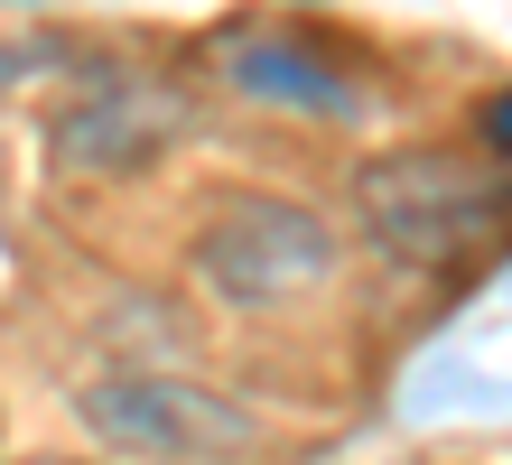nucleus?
<instances>
[{
  "label": "nucleus",
  "instance_id": "1",
  "mask_svg": "<svg viewBox=\"0 0 512 465\" xmlns=\"http://www.w3.org/2000/svg\"><path fill=\"white\" fill-rule=\"evenodd\" d=\"M354 205H364V224L391 261H466L475 242L494 233V177H475L466 159H447V149H410V159H373L354 177Z\"/></svg>",
  "mask_w": 512,
  "mask_h": 465
},
{
  "label": "nucleus",
  "instance_id": "2",
  "mask_svg": "<svg viewBox=\"0 0 512 465\" xmlns=\"http://www.w3.org/2000/svg\"><path fill=\"white\" fill-rule=\"evenodd\" d=\"M75 410L103 447L149 456V465H224L252 447V410H233L205 382H177V372H103Z\"/></svg>",
  "mask_w": 512,
  "mask_h": 465
},
{
  "label": "nucleus",
  "instance_id": "3",
  "mask_svg": "<svg viewBox=\"0 0 512 465\" xmlns=\"http://www.w3.org/2000/svg\"><path fill=\"white\" fill-rule=\"evenodd\" d=\"M196 270L215 279V298L270 307V298H298V289H317V279L336 270V233H326L308 205H289V196H233V205L205 214Z\"/></svg>",
  "mask_w": 512,
  "mask_h": 465
},
{
  "label": "nucleus",
  "instance_id": "4",
  "mask_svg": "<svg viewBox=\"0 0 512 465\" xmlns=\"http://www.w3.org/2000/svg\"><path fill=\"white\" fill-rule=\"evenodd\" d=\"M233 75H243V93H270V103H308V112H345L336 75L317 66L308 47H280V38H243L233 47Z\"/></svg>",
  "mask_w": 512,
  "mask_h": 465
},
{
  "label": "nucleus",
  "instance_id": "5",
  "mask_svg": "<svg viewBox=\"0 0 512 465\" xmlns=\"http://www.w3.org/2000/svg\"><path fill=\"white\" fill-rule=\"evenodd\" d=\"M38 465H75V456H38Z\"/></svg>",
  "mask_w": 512,
  "mask_h": 465
}]
</instances>
